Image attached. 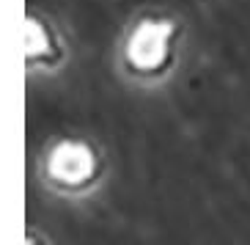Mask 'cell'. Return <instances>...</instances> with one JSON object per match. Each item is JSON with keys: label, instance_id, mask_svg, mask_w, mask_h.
Returning a JSON list of instances; mask_svg holds the SVG:
<instances>
[{"label": "cell", "instance_id": "1", "mask_svg": "<svg viewBox=\"0 0 250 245\" xmlns=\"http://www.w3.org/2000/svg\"><path fill=\"white\" fill-rule=\"evenodd\" d=\"M168 33L170 28L148 22L138 30L129 42V61L140 69H160L168 55Z\"/></svg>", "mask_w": 250, "mask_h": 245}, {"label": "cell", "instance_id": "2", "mask_svg": "<svg viewBox=\"0 0 250 245\" xmlns=\"http://www.w3.org/2000/svg\"><path fill=\"white\" fill-rule=\"evenodd\" d=\"M69 155H72V160H66V152H63V149L55 152L52 174H55L58 182H83V179L91 174V165H94L88 149L74 146V143H72V146H69Z\"/></svg>", "mask_w": 250, "mask_h": 245}]
</instances>
